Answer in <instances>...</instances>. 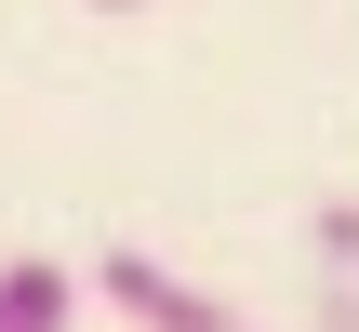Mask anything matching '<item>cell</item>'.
<instances>
[{
	"label": "cell",
	"mask_w": 359,
	"mask_h": 332,
	"mask_svg": "<svg viewBox=\"0 0 359 332\" xmlns=\"http://www.w3.org/2000/svg\"><path fill=\"white\" fill-rule=\"evenodd\" d=\"M93 279H107V306H120L133 332H253L240 306H226V293H200V279H173L160 253H107Z\"/></svg>",
	"instance_id": "6da1fadb"
},
{
	"label": "cell",
	"mask_w": 359,
	"mask_h": 332,
	"mask_svg": "<svg viewBox=\"0 0 359 332\" xmlns=\"http://www.w3.org/2000/svg\"><path fill=\"white\" fill-rule=\"evenodd\" d=\"M67 319H80V279L53 253H13L0 266V332H67Z\"/></svg>",
	"instance_id": "7a4b0ae2"
},
{
	"label": "cell",
	"mask_w": 359,
	"mask_h": 332,
	"mask_svg": "<svg viewBox=\"0 0 359 332\" xmlns=\"http://www.w3.org/2000/svg\"><path fill=\"white\" fill-rule=\"evenodd\" d=\"M320 332H359V266H333V293H320Z\"/></svg>",
	"instance_id": "3957f363"
},
{
	"label": "cell",
	"mask_w": 359,
	"mask_h": 332,
	"mask_svg": "<svg viewBox=\"0 0 359 332\" xmlns=\"http://www.w3.org/2000/svg\"><path fill=\"white\" fill-rule=\"evenodd\" d=\"M93 13H147V0H93Z\"/></svg>",
	"instance_id": "277c9868"
}]
</instances>
